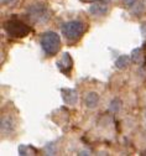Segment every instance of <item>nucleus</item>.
<instances>
[{
  "label": "nucleus",
  "instance_id": "9",
  "mask_svg": "<svg viewBox=\"0 0 146 156\" xmlns=\"http://www.w3.org/2000/svg\"><path fill=\"white\" fill-rule=\"evenodd\" d=\"M62 95H63L65 102L71 104V105H74L78 101L77 92L73 90V89H62Z\"/></svg>",
  "mask_w": 146,
  "mask_h": 156
},
{
  "label": "nucleus",
  "instance_id": "6",
  "mask_svg": "<svg viewBox=\"0 0 146 156\" xmlns=\"http://www.w3.org/2000/svg\"><path fill=\"white\" fill-rule=\"evenodd\" d=\"M73 66V61H72V57L69 56V53H63L61 56V58L57 61V67L61 72H63L65 74H68L69 71L72 69Z\"/></svg>",
  "mask_w": 146,
  "mask_h": 156
},
{
  "label": "nucleus",
  "instance_id": "2",
  "mask_svg": "<svg viewBox=\"0 0 146 156\" xmlns=\"http://www.w3.org/2000/svg\"><path fill=\"white\" fill-rule=\"evenodd\" d=\"M27 17L34 24H45L51 17V11L44 3H35L27 8Z\"/></svg>",
  "mask_w": 146,
  "mask_h": 156
},
{
  "label": "nucleus",
  "instance_id": "1",
  "mask_svg": "<svg viewBox=\"0 0 146 156\" xmlns=\"http://www.w3.org/2000/svg\"><path fill=\"white\" fill-rule=\"evenodd\" d=\"M62 35L69 42H76L82 37V35L86 31V24L80 20H71L62 25L61 27Z\"/></svg>",
  "mask_w": 146,
  "mask_h": 156
},
{
  "label": "nucleus",
  "instance_id": "5",
  "mask_svg": "<svg viewBox=\"0 0 146 156\" xmlns=\"http://www.w3.org/2000/svg\"><path fill=\"white\" fill-rule=\"evenodd\" d=\"M109 11V5L103 2V0H97V2H93V4L89 6V12L92 16L94 17H100L107 15Z\"/></svg>",
  "mask_w": 146,
  "mask_h": 156
},
{
  "label": "nucleus",
  "instance_id": "4",
  "mask_svg": "<svg viewBox=\"0 0 146 156\" xmlns=\"http://www.w3.org/2000/svg\"><path fill=\"white\" fill-rule=\"evenodd\" d=\"M4 30L9 36L15 38H21L30 34V27L21 20H17V19L8 20L4 24Z\"/></svg>",
  "mask_w": 146,
  "mask_h": 156
},
{
  "label": "nucleus",
  "instance_id": "8",
  "mask_svg": "<svg viewBox=\"0 0 146 156\" xmlns=\"http://www.w3.org/2000/svg\"><path fill=\"white\" fill-rule=\"evenodd\" d=\"M84 104L87 108L89 109H94L97 108V105L99 104V95L95 92H88L84 97Z\"/></svg>",
  "mask_w": 146,
  "mask_h": 156
},
{
  "label": "nucleus",
  "instance_id": "7",
  "mask_svg": "<svg viewBox=\"0 0 146 156\" xmlns=\"http://www.w3.org/2000/svg\"><path fill=\"white\" fill-rule=\"evenodd\" d=\"M15 130V120L10 115H4L2 118V131L4 134H10Z\"/></svg>",
  "mask_w": 146,
  "mask_h": 156
},
{
  "label": "nucleus",
  "instance_id": "11",
  "mask_svg": "<svg viewBox=\"0 0 146 156\" xmlns=\"http://www.w3.org/2000/svg\"><path fill=\"white\" fill-rule=\"evenodd\" d=\"M130 57H131V62H134L135 65L141 63V50H140V48H135V50L131 52Z\"/></svg>",
  "mask_w": 146,
  "mask_h": 156
},
{
  "label": "nucleus",
  "instance_id": "12",
  "mask_svg": "<svg viewBox=\"0 0 146 156\" xmlns=\"http://www.w3.org/2000/svg\"><path fill=\"white\" fill-rule=\"evenodd\" d=\"M120 3H123L125 6H133L135 4V0H119Z\"/></svg>",
  "mask_w": 146,
  "mask_h": 156
},
{
  "label": "nucleus",
  "instance_id": "14",
  "mask_svg": "<svg viewBox=\"0 0 146 156\" xmlns=\"http://www.w3.org/2000/svg\"><path fill=\"white\" fill-rule=\"evenodd\" d=\"M82 2H84V3H93V2H97V0H82Z\"/></svg>",
  "mask_w": 146,
  "mask_h": 156
},
{
  "label": "nucleus",
  "instance_id": "10",
  "mask_svg": "<svg viewBox=\"0 0 146 156\" xmlns=\"http://www.w3.org/2000/svg\"><path fill=\"white\" fill-rule=\"evenodd\" d=\"M130 61H131V57L128 56V55H121L118 57V60L115 61V66L116 68L119 69H125L129 65H130Z\"/></svg>",
  "mask_w": 146,
  "mask_h": 156
},
{
  "label": "nucleus",
  "instance_id": "13",
  "mask_svg": "<svg viewBox=\"0 0 146 156\" xmlns=\"http://www.w3.org/2000/svg\"><path fill=\"white\" fill-rule=\"evenodd\" d=\"M2 2H3L4 5H12L16 0H2Z\"/></svg>",
  "mask_w": 146,
  "mask_h": 156
},
{
  "label": "nucleus",
  "instance_id": "3",
  "mask_svg": "<svg viewBox=\"0 0 146 156\" xmlns=\"http://www.w3.org/2000/svg\"><path fill=\"white\" fill-rule=\"evenodd\" d=\"M41 47L46 55L53 56L61 48V37L55 31H47L41 36Z\"/></svg>",
  "mask_w": 146,
  "mask_h": 156
}]
</instances>
